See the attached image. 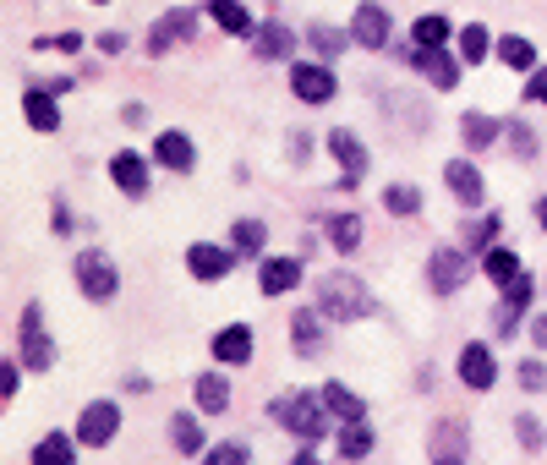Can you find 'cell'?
Returning a JSON list of instances; mask_svg holds the SVG:
<instances>
[{
	"instance_id": "1",
	"label": "cell",
	"mask_w": 547,
	"mask_h": 465,
	"mask_svg": "<svg viewBox=\"0 0 547 465\" xmlns=\"http://www.w3.org/2000/svg\"><path fill=\"white\" fill-rule=\"evenodd\" d=\"M269 416L279 427H290V433L301 438V444H318V438H329V405H323V394H312V389H296V394H285L279 405H269Z\"/></svg>"
},
{
	"instance_id": "2",
	"label": "cell",
	"mask_w": 547,
	"mask_h": 465,
	"mask_svg": "<svg viewBox=\"0 0 547 465\" xmlns=\"http://www.w3.org/2000/svg\"><path fill=\"white\" fill-rule=\"evenodd\" d=\"M318 307H323V318H334V323H356V318L372 312V296H367V285L356 274L334 269V274L318 279Z\"/></svg>"
},
{
	"instance_id": "3",
	"label": "cell",
	"mask_w": 547,
	"mask_h": 465,
	"mask_svg": "<svg viewBox=\"0 0 547 465\" xmlns=\"http://www.w3.org/2000/svg\"><path fill=\"white\" fill-rule=\"evenodd\" d=\"M17 345H22V367H33V372H44V367L55 362V345L44 340V312H39V301H28V307H22Z\"/></svg>"
},
{
	"instance_id": "4",
	"label": "cell",
	"mask_w": 547,
	"mask_h": 465,
	"mask_svg": "<svg viewBox=\"0 0 547 465\" xmlns=\"http://www.w3.org/2000/svg\"><path fill=\"white\" fill-rule=\"evenodd\" d=\"M197 33V11L192 6H176V11H165V17L148 28V55H170L176 44H186Z\"/></svg>"
},
{
	"instance_id": "5",
	"label": "cell",
	"mask_w": 547,
	"mask_h": 465,
	"mask_svg": "<svg viewBox=\"0 0 547 465\" xmlns=\"http://www.w3.org/2000/svg\"><path fill=\"white\" fill-rule=\"evenodd\" d=\"M427 279H433L438 296H455L465 279H471V258H465L460 247H438L433 263H427Z\"/></svg>"
},
{
	"instance_id": "6",
	"label": "cell",
	"mask_w": 547,
	"mask_h": 465,
	"mask_svg": "<svg viewBox=\"0 0 547 465\" xmlns=\"http://www.w3.org/2000/svg\"><path fill=\"white\" fill-rule=\"evenodd\" d=\"M77 285H83L88 301H110L121 279H115V263L104 258V252H83V258H77Z\"/></svg>"
},
{
	"instance_id": "7",
	"label": "cell",
	"mask_w": 547,
	"mask_h": 465,
	"mask_svg": "<svg viewBox=\"0 0 547 465\" xmlns=\"http://www.w3.org/2000/svg\"><path fill=\"white\" fill-rule=\"evenodd\" d=\"M115 427H121V411H115L110 400H93L83 416H77V444H88V449H104L115 438Z\"/></svg>"
},
{
	"instance_id": "8",
	"label": "cell",
	"mask_w": 547,
	"mask_h": 465,
	"mask_svg": "<svg viewBox=\"0 0 547 465\" xmlns=\"http://www.w3.org/2000/svg\"><path fill=\"white\" fill-rule=\"evenodd\" d=\"M351 39L362 44V50H383V44H389V11L372 6V0H362L356 17H351Z\"/></svg>"
},
{
	"instance_id": "9",
	"label": "cell",
	"mask_w": 547,
	"mask_h": 465,
	"mask_svg": "<svg viewBox=\"0 0 547 465\" xmlns=\"http://www.w3.org/2000/svg\"><path fill=\"white\" fill-rule=\"evenodd\" d=\"M411 66H416V72H422L433 88H455V83H460V61L444 50V44H438V50H411Z\"/></svg>"
},
{
	"instance_id": "10",
	"label": "cell",
	"mask_w": 547,
	"mask_h": 465,
	"mask_svg": "<svg viewBox=\"0 0 547 465\" xmlns=\"http://www.w3.org/2000/svg\"><path fill=\"white\" fill-rule=\"evenodd\" d=\"M329 154L340 159V170H345V186H356V181L367 176V165H372V159H367V148L356 143V132H345V126H340V132H329Z\"/></svg>"
},
{
	"instance_id": "11",
	"label": "cell",
	"mask_w": 547,
	"mask_h": 465,
	"mask_svg": "<svg viewBox=\"0 0 547 465\" xmlns=\"http://www.w3.org/2000/svg\"><path fill=\"white\" fill-rule=\"evenodd\" d=\"M290 340H296V356H318L323 340H329V329H323V307H296Z\"/></svg>"
},
{
	"instance_id": "12",
	"label": "cell",
	"mask_w": 547,
	"mask_h": 465,
	"mask_svg": "<svg viewBox=\"0 0 547 465\" xmlns=\"http://www.w3.org/2000/svg\"><path fill=\"white\" fill-rule=\"evenodd\" d=\"M290 88H296L301 104H329L334 99V72L329 66H296V72H290Z\"/></svg>"
},
{
	"instance_id": "13",
	"label": "cell",
	"mask_w": 547,
	"mask_h": 465,
	"mask_svg": "<svg viewBox=\"0 0 547 465\" xmlns=\"http://www.w3.org/2000/svg\"><path fill=\"white\" fill-rule=\"evenodd\" d=\"M186 269H192L197 279H225L230 269H236V252H225V247H208V241H197V247H186Z\"/></svg>"
},
{
	"instance_id": "14",
	"label": "cell",
	"mask_w": 547,
	"mask_h": 465,
	"mask_svg": "<svg viewBox=\"0 0 547 465\" xmlns=\"http://www.w3.org/2000/svg\"><path fill=\"white\" fill-rule=\"evenodd\" d=\"M493 378H498L493 351H487V345H465L460 351V383L465 389H493Z\"/></svg>"
},
{
	"instance_id": "15",
	"label": "cell",
	"mask_w": 547,
	"mask_h": 465,
	"mask_svg": "<svg viewBox=\"0 0 547 465\" xmlns=\"http://www.w3.org/2000/svg\"><path fill=\"white\" fill-rule=\"evenodd\" d=\"M22 115H28L33 132H61V104L50 88H28L22 93Z\"/></svg>"
},
{
	"instance_id": "16",
	"label": "cell",
	"mask_w": 547,
	"mask_h": 465,
	"mask_svg": "<svg viewBox=\"0 0 547 465\" xmlns=\"http://www.w3.org/2000/svg\"><path fill=\"white\" fill-rule=\"evenodd\" d=\"M444 181H449V192H455L465 208H476V203H482V192H487V186H482V170H476L471 159H449V165H444Z\"/></svg>"
},
{
	"instance_id": "17",
	"label": "cell",
	"mask_w": 547,
	"mask_h": 465,
	"mask_svg": "<svg viewBox=\"0 0 547 465\" xmlns=\"http://www.w3.org/2000/svg\"><path fill=\"white\" fill-rule=\"evenodd\" d=\"M110 176H115V186H121L126 197H148V165H143V154L121 148V154L110 159Z\"/></svg>"
},
{
	"instance_id": "18",
	"label": "cell",
	"mask_w": 547,
	"mask_h": 465,
	"mask_svg": "<svg viewBox=\"0 0 547 465\" xmlns=\"http://www.w3.org/2000/svg\"><path fill=\"white\" fill-rule=\"evenodd\" d=\"M531 279L520 274L515 285H504V301H498V318H493V334H515V323H520V312H526V301H531Z\"/></svg>"
},
{
	"instance_id": "19",
	"label": "cell",
	"mask_w": 547,
	"mask_h": 465,
	"mask_svg": "<svg viewBox=\"0 0 547 465\" xmlns=\"http://www.w3.org/2000/svg\"><path fill=\"white\" fill-rule=\"evenodd\" d=\"M258 285H263V296H285V290L301 285V263L296 258H269L258 269Z\"/></svg>"
},
{
	"instance_id": "20",
	"label": "cell",
	"mask_w": 547,
	"mask_h": 465,
	"mask_svg": "<svg viewBox=\"0 0 547 465\" xmlns=\"http://www.w3.org/2000/svg\"><path fill=\"white\" fill-rule=\"evenodd\" d=\"M214 356L219 362H230V367H241L252 356V329L247 323H230V329H219L214 334Z\"/></svg>"
},
{
	"instance_id": "21",
	"label": "cell",
	"mask_w": 547,
	"mask_h": 465,
	"mask_svg": "<svg viewBox=\"0 0 547 465\" xmlns=\"http://www.w3.org/2000/svg\"><path fill=\"white\" fill-rule=\"evenodd\" d=\"M154 159H159V165H170V170H181V176H186V170L197 165V148L186 143L181 132H159V143H154Z\"/></svg>"
},
{
	"instance_id": "22",
	"label": "cell",
	"mask_w": 547,
	"mask_h": 465,
	"mask_svg": "<svg viewBox=\"0 0 547 465\" xmlns=\"http://www.w3.org/2000/svg\"><path fill=\"white\" fill-rule=\"evenodd\" d=\"M192 394H197V411H208V416L230 411V383L219 378V372H203V378L192 383Z\"/></svg>"
},
{
	"instance_id": "23",
	"label": "cell",
	"mask_w": 547,
	"mask_h": 465,
	"mask_svg": "<svg viewBox=\"0 0 547 465\" xmlns=\"http://www.w3.org/2000/svg\"><path fill=\"white\" fill-rule=\"evenodd\" d=\"M476 263H482V274L493 279V285H515V279H520V258L509 247H487Z\"/></svg>"
},
{
	"instance_id": "24",
	"label": "cell",
	"mask_w": 547,
	"mask_h": 465,
	"mask_svg": "<svg viewBox=\"0 0 547 465\" xmlns=\"http://www.w3.org/2000/svg\"><path fill=\"white\" fill-rule=\"evenodd\" d=\"M498 61L515 66V72H537V44L520 39V33H504V39H498Z\"/></svg>"
},
{
	"instance_id": "25",
	"label": "cell",
	"mask_w": 547,
	"mask_h": 465,
	"mask_svg": "<svg viewBox=\"0 0 547 465\" xmlns=\"http://www.w3.org/2000/svg\"><path fill=\"white\" fill-rule=\"evenodd\" d=\"M290 50H296V33H290L285 22H269V28H258V55H263V61H285Z\"/></svg>"
},
{
	"instance_id": "26",
	"label": "cell",
	"mask_w": 547,
	"mask_h": 465,
	"mask_svg": "<svg viewBox=\"0 0 547 465\" xmlns=\"http://www.w3.org/2000/svg\"><path fill=\"white\" fill-rule=\"evenodd\" d=\"M498 132H504V126H498L493 121V115H465V121H460V137H465V148H493L498 143Z\"/></svg>"
},
{
	"instance_id": "27",
	"label": "cell",
	"mask_w": 547,
	"mask_h": 465,
	"mask_svg": "<svg viewBox=\"0 0 547 465\" xmlns=\"http://www.w3.org/2000/svg\"><path fill=\"white\" fill-rule=\"evenodd\" d=\"M323 405H329L334 416H345V422H362V394H351L345 383H323Z\"/></svg>"
},
{
	"instance_id": "28",
	"label": "cell",
	"mask_w": 547,
	"mask_h": 465,
	"mask_svg": "<svg viewBox=\"0 0 547 465\" xmlns=\"http://www.w3.org/2000/svg\"><path fill=\"white\" fill-rule=\"evenodd\" d=\"M33 465H77V449L66 433H50L39 449H33Z\"/></svg>"
},
{
	"instance_id": "29",
	"label": "cell",
	"mask_w": 547,
	"mask_h": 465,
	"mask_svg": "<svg viewBox=\"0 0 547 465\" xmlns=\"http://www.w3.org/2000/svg\"><path fill=\"white\" fill-rule=\"evenodd\" d=\"M329 241L340 252H356V247H362V219H356V214H329Z\"/></svg>"
},
{
	"instance_id": "30",
	"label": "cell",
	"mask_w": 547,
	"mask_h": 465,
	"mask_svg": "<svg viewBox=\"0 0 547 465\" xmlns=\"http://www.w3.org/2000/svg\"><path fill=\"white\" fill-rule=\"evenodd\" d=\"M411 44L416 50H438V44H449V22L444 17H416L411 22Z\"/></svg>"
},
{
	"instance_id": "31",
	"label": "cell",
	"mask_w": 547,
	"mask_h": 465,
	"mask_svg": "<svg viewBox=\"0 0 547 465\" xmlns=\"http://www.w3.org/2000/svg\"><path fill=\"white\" fill-rule=\"evenodd\" d=\"M307 44H312V50L323 55V61H334V55H340V50H345V44H351V39H345L340 28H329V22H312V28H307Z\"/></svg>"
},
{
	"instance_id": "32",
	"label": "cell",
	"mask_w": 547,
	"mask_h": 465,
	"mask_svg": "<svg viewBox=\"0 0 547 465\" xmlns=\"http://www.w3.org/2000/svg\"><path fill=\"white\" fill-rule=\"evenodd\" d=\"M263 241H269L263 219H236V230H230V252H263Z\"/></svg>"
},
{
	"instance_id": "33",
	"label": "cell",
	"mask_w": 547,
	"mask_h": 465,
	"mask_svg": "<svg viewBox=\"0 0 547 465\" xmlns=\"http://www.w3.org/2000/svg\"><path fill=\"white\" fill-rule=\"evenodd\" d=\"M208 11H214V22H219L225 33H252L247 6H236V0H208Z\"/></svg>"
},
{
	"instance_id": "34",
	"label": "cell",
	"mask_w": 547,
	"mask_h": 465,
	"mask_svg": "<svg viewBox=\"0 0 547 465\" xmlns=\"http://www.w3.org/2000/svg\"><path fill=\"white\" fill-rule=\"evenodd\" d=\"M170 444L181 449V455H197V449H203V427L192 422V416H170Z\"/></svg>"
},
{
	"instance_id": "35",
	"label": "cell",
	"mask_w": 547,
	"mask_h": 465,
	"mask_svg": "<svg viewBox=\"0 0 547 465\" xmlns=\"http://www.w3.org/2000/svg\"><path fill=\"white\" fill-rule=\"evenodd\" d=\"M340 455H345V460H367V455H372V433H367V422H345V433H340Z\"/></svg>"
},
{
	"instance_id": "36",
	"label": "cell",
	"mask_w": 547,
	"mask_h": 465,
	"mask_svg": "<svg viewBox=\"0 0 547 465\" xmlns=\"http://www.w3.org/2000/svg\"><path fill=\"white\" fill-rule=\"evenodd\" d=\"M487 50H493V39H487V28H482V22L460 28V61H487Z\"/></svg>"
},
{
	"instance_id": "37",
	"label": "cell",
	"mask_w": 547,
	"mask_h": 465,
	"mask_svg": "<svg viewBox=\"0 0 547 465\" xmlns=\"http://www.w3.org/2000/svg\"><path fill=\"white\" fill-rule=\"evenodd\" d=\"M383 208H389V214H422V192H416V186H389V192H383Z\"/></svg>"
},
{
	"instance_id": "38",
	"label": "cell",
	"mask_w": 547,
	"mask_h": 465,
	"mask_svg": "<svg viewBox=\"0 0 547 465\" xmlns=\"http://www.w3.org/2000/svg\"><path fill=\"white\" fill-rule=\"evenodd\" d=\"M203 465H252V455L241 444H219V449H208Z\"/></svg>"
},
{
	"instance_id": "39",
	"label": "cell",
	"mask_w": 547,
	"mask_h": 465,
	"mask_svg": "<svg viewBox=\"0 0 547 465\" xmlns=\"http://www.w3.org/2000/svg\"><path fill=\"white\" fill-rule=\"evenodd\" d=\"M498 236V219H476V225H465V247H493Z\"/></svg>"
},
{
	"instance_id": "40",
	"label": "cell",
	"mask_w": 547,
	"mask_h": 465,
	"mask_svg": "<svg viewBox=\"0 0 547 465\" xmlns=\"http://www.w3.org/2000/svg\"><path fill=\"white\" fill-rule=\"evenodd\" d=\"M504 132H509V148H515L520 159H531V154H537V137H531V132H526V126H520V121H509Z\"/></svg>"
},
{
	"instance_id": "41",
	"label": "cell",
	"mask_w": 547,
	"mask_h": 465,
	"mask_svg": "<svg viewBox=\"0 0 547 465\" xmlns=\"http://www.w3.org/2000/svg\"><path fill=\"white\" fill-rule=\"evenodd\" d=\"M515 433H520V449H542V422L537 416H515Z\"/></svg>"
},
{
	"instance_id": "42",
	"label": "cell",
	"mask_w": 547,
	"mask_h": 465,
	"mask_svg": "<svg viewBox=\"0 0 547 465\" xmlns=\"http://www.w3.org/2000/svg\"><path fill=\"white\" fill-rule=\"evenodd\" d=\"M520 389H526V394L547 389V367L542 362H526V367H520Z\"/></svg>"
},
{
	"instance_id": "43",
	"label": "cell",
	"mask_w": 547,
	"mask_h": 465,
	"mask_svg": "<svg viewBox=\"0 0 547 465\" xmlns=\"http://www.w3.org/2000/svg\"><path fill=\"white\" fill-rule=\"evenodd\" d=\"M17 383H22V367L11 362V356H6V367H0V394H6V400H11V394H17Z\"/></svg>"
},
{
	"instance_id": "44",
	"label": "cell",
	"mask_w": 547,
	"mask_h": 465,
	"mask_svg": "<svg viewBox=\"0 0 547 465\" xmlns=\"http://www.w3.org/2000/svg\"><path fill=\"white\" fill-rule=\"evenodd\" d=\"M526 99L547 104V66H537V72H531V83H526Z\"/></svg>"
},
{
	"instance_id": "45",
	"label": "cell",
	"mask_w": 547,
	"mask_h": 465,
	"mask_svg": "<svg viewBox=\"0 0 547 465\" xmlns=\"http://www.w3.org/2000/svg\"><path fill=\"white\" fill-rule=\"evenodd\" d=\"M50 44H55V50H66V55L83 50V39H77V33H61V39H50Z\"/></svg>"
},
{
	"instance_id": "46",
	"label": "cell",
	"mask_w": 547,
	"mask_h": 465,
	"mask_svg": "<svg viewBox=\"0 0 547 465\" xmlns=\"http://www.w3.org/2000/svg\"><path fill=\"white\" fill-rule=\"evenodd\" d=\"M99 50H104V55H121V50H126V39H121V33H104Z\"/></svg>"
},
{
	"instance_id": "47",
	"label": "cell",
	"mask_w": 547,
	"mask_h": 465,
	"mask_svg": "<svg viewBox=\"0 0 547 465\" xmlns=\"http://www.w3.org/2000/svg\"><path fill=\"white\" fill-rule=\"evenodd\" d=\"M438 449H460V427H438Z\"/></svg>"
},
{
	"instance_id": "48",
	"label": "cell",
	"mask_w": 547,
	"mask_h": 465,
	"mask_svg": "<svg viewBox=\"0 0 547 465\" xmlns=\"http://www.w3.org/2000/svg\"><path fill=\"white\" fill-rule=\"evenodd\" d=\"M290 465H323V460H318V455H312V449H301V455H296V460H290Z\"/></svg>"
},
{
	"instance_id": "49",
	"label": "cell",
	"mask_w": 547,
	"mask_h": 465,
	"mask_svg": "<svg viewBox=\"0 0 547 465\" xmlns=\"http://www.w3.org/2000/svg\"><path fill=\"white\" fill-rule=\"evenodd\" d=\"M537 340L547 345V312H542V318H537Z\"/></svg>"
},
{
	"instance_id": "50",
	"label": "cell",
	"mask_w": 547,
	"mask_h": 465,
	"mask_svg": "<svg viewBox=\"0 0 547 465\" xmlns=\"http://www.w3.org/2000/svg\"><path fill=\"white\" fill-rule=\"evenodd\" d=\"M537 219H542V230H547V197H542V203H537Z\"/></svg>"
},
{
	"instance_id": "51",
	"label": "cell",
	"mask_w": 547,
	"mask_h": 465,
	"mask_svg": "<svg viewBox=\"0 0 547 465\" xmlns=\"http://www.w3.org/2000/svg\"><path fill=\"white\" fill-rule=\"evenodd\" d=\"M433 465H460V455H444V460H433Z\"/></svg>"
},
{
	"instance_id": "52",
	"label": "cell",
	"mask_w": 547,
	"mask_h": 465,
	"mask_svg": "<svg viewBox=\"0 0 547 465\" xmlns=\"http://www.w3.org/2000/svg\"><path fill=\"white\" fill-rule=\"evenodd\" d=\"M99 6H104V0H99Z\"/></svg>"
}]
</instances>
